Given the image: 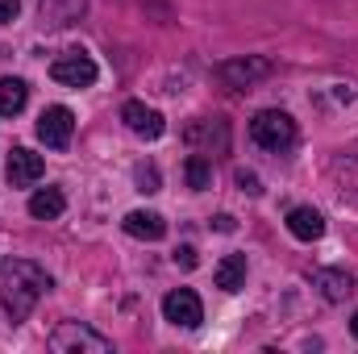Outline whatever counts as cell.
<instances>
[{
	"label": "cell",
	"instance_id": "obj_1",
	"mask_svg": "<svg viewBox=\"0 0 358 354\" xmlns=\"http://www.w3.org/2000/svg\"><path fill=\"white\" fill-rule=\"evenodd\" d=\"M46 292H50V275L38 263L8 259V263L0 267V304H4V313H8L13 325H21Z\"/></svg>",
	"mask_w": 358,
	"mask_h": 354
},
{
	"label": "cell",
	"instance_id": "obj_2",
	"mask_svg": "<svg viewBox=\"0 0 358 354\" xmlns=\"http://www.w3.org/2000/svg\"><path fill=\"white\" fill-rule=\"evenodd\" d=\"M250 138H255V146H263L271 155H283V150L296 146V121L283 108H263L250 121Z\"/></svg>",
	"mask_w": 358,
	"mask_h": 354
},
{
	"label": "cell",
	"instance_id": "obj_3",
	"mask_svg": "<svg viewBox=\"0 0 358 354\" xmlns=\"http://www.w3.org/2000/svg\"><path fill=\"white\" fill-rule=\"evenodd\" d=\"M50 351L55 354H113V342L104 334H96L80 321H63L50 334Z\"/></svg>",
	"mask_w": 358,
	"mask_h": 354
},
{
	"label": "cell",
	"instance_id": "obj_4",
	"mask_svg": "<svg viewBox=\"0 0 358 354\" xmlns=\"http://www.w3.org/2000/svg\"><path fill=\"white\" fill-rule=\"evenodd\" d=\"M50 80L63 88H88V84H96V63L84 50H67L50 63Z\"/></svg>",
	"mask_w": 358,
	"mask_h": 354
},
{
	"label": "cell",
	"instance_id": "obj_5",
	"mask_svg": "<svg viewBox=\"0 0 358 354\" xmlns=\"http://www.w3.org/2000/svg\"><path fill=\"white\" fill-rule=\"evenodd\" d=\"M163 317L179 325V330H196L200 321H204V309H200V296L192 292V288H176V292H167L163 296Z\"/></svg>",
	"mask_w": 358,
	"mask_h": 354
},
{
	"label": "cell",
	"instance_id": "obj_6",
	"mask_svg": "<svg viewBox=\"0 0 358 354\" xmlns=\"http://www.w3.org/2000/svg\"><path fill=\"white\" fill-rule=\"evenodd\" d=\"M217 76H221L225 88H250V84H259V80H267L271 76V59H259V55L229 59V63L217 67Z\"/></svg>",
	"mask_w": 358,
	"mask_h": 354
},
{
	"label": "cell",
	"instance_id": "obj_7",
	"mask_svg": "<svg viewBox=\"0 0 358 354\" xmlns=\"http://www.w3.org/2000/svg\"><path fill=\"white\" fill-rule=\"evenodd\" d=\"M71 129H76V117H71V108H63V104H50V108L38 117V138H42L50 150H67Z\"/></svg>",
	"mask_w": 358,
	"mask_h": 354
},
{
	"label": "cell",
	"instance_id": "obj_8",
	"mask_svg": "<svg viewBox=\"0 0 358 354\" xmlns=\"http://www.w3.org/2000/svg\"><path fill=\"white\" fill-rule=\"evenodd\" d=\"M121 121L129 125V134H138V138H146V142H155V138H163V113H155V108H146L142 100H125V108H121Z\"/></svg>",
	"mask_w": 358,
	"mask_h": 354
},
{
	"label": "cell",
	"instance_id": "obj_9",
	"mask_svg": "<svg viewBox=\"0 0 358 354\" xmlns=\"http://www.w3.org/2000/svg\"><path fill=\"white\" fill-rule=\"evenodd\" d=\"M46 171V163H42V155H34L29 146H17L13 155H8V167H4V176L13 187H29V183H38Z\"/></svg>",
	"mask_w": 358,
	"mask_h": 354
},
{
	"label": "cell",
	"instance_id": "obj_10",
	"mask_svg": "<svg viewBox=\"0 0 358 354\" xmlns=\"http://www.w3.org/2000/svg\"><path fill=\"white\" fill-rule=\"evenodd\" d=\"M84 8H88V0H38V17H42L46 29H67V25H76V21L84 17Z\"/></svg>",
	"mask_w": 358,
	"mask_h": 354
},
{
	"label": "cell",
	"instance_id": "obj_11",
	"mask_svg": "<svg viewBox=\"0 0 358 354\" xmlns=\"http://www.w3.org/2000/svg\"><path fill=\"white\" fill-rule=\"evenodd\" d=\"M313 283H317V292H321L329 304H342V300L355 296V275L342 271V267H325V271H317Z\"/></svg>",
	"mask_w": 358,
	"mask_h": 354
},
{
	"label": "cell",
	"instance_id": "obj_12",
	"mask_svg": "<svg viewBox=\"0 0 358 354\" xmlns=\"http://www.w3.org/2000/svg\"><path fill=\"white\" fill-rule=\"evenodd\" d=\"M183 138H187L192 146H200V142H204V146H208L204 155H213V150L221 155V150L229 146V125H225V121H217V117H213V121H192V125L183 129Z\"/></svg>",
	"mask_w": 358,
	"mask_h": 354
},
{
	"label": "cell",
	"instance_id": "obj_13",
	"mask_svg": "<svg viewBox=\"0 0 358 354\" xmlns=\"http://www.w3.org/2000/svg\"><path fill=\"white\" fill-rule=\"evenodd\" d=\"M125 234L129 238H142V242H159L163 234H167V221L159 217V213H146V208H134V213H125Z\"/></svg>",
	"mask_w": 358,
	"mask_h": 354
},
{
	"label": "cell",
	"instance_id": "obj_14",
	"mask_svg": "<svg viewBox=\"0 0 358 354\" xmlns=\"http://www.w3.org/2000/svg\"><path fill=\"white\" fill-rule=\"evenodd\" d=\"M287 229H292V238H300V242H317V238L325 234V217H321L317 208H292V213H287Z\"/></svg>",
	"mask_w": 358,
	"mask_h": 354
},
{
	"label": "cell",
	"instance_id": "obj_15",
	"mask_svg": "<svg viewBox=\"0 0 358 354\" xmlns=\"http://www.w3.org/2000/svg\"><path fill=\"white\" fill-rule=\"evenodd\" d=\"M63 208H67V196L59 187H38L29 196V217H38V221H55V217H63Z\"/></svg>",
	"mask_w": 358,
	"mask_h": 354
},
{
	"label": "cell",
	"instance_id": "obj_16",
	"mask_svg": "<svg viewBox=\"0 0 358 354\" xmlns=\"http://www.w3.org/2000/svg\"><path fill=\"white\" fill-rule=\"evenodd\" d=\"M217 288L221 292H242L246 288V255H225L217 263Z\"/></svg>",
	"mask_w": 358,
	"mask_h": 354
},
{
	"label": "cell",
	"instance_id": "obj_17",
	"mask_svg": "<svg viewBox=\"0 0 358 354\" xmlns=\"http://www.w3.org/2000/svg\"><path fill=\"white\" fill-rule=\"evenodd\" d=\"M25 100H29V88H25V80H0V117H17L21 108H25Z\"/></svg>",
	"mask_w": 358,
	"mask_h": 354
},
{
	"label": "cell",
	"instance_id": "obj_18",
	"mask_svg": "<svg viewBox=\"0 0 358 354\" xmlns=\"http://www.w3.org/2000/svg\"><path fill=\"white\" fill-rule=\"evenodd\" d=\"M183 176H187V187H192V192L213 187V163H208V155H192V159L183 163Z\"/></svg>",
	"mask_w": 358,
	"mask_h": 354
},
{
	"label": "cell",
	"instance_id": "obj_19",
	"mask_svg": "<svg viewBox=\"0 0 358 354\" xmlns=\"http://www.w3.org/2000/svg\"><path fill=\"white\" fill-rule=\"evenodd\" d=\"M134 179H138V192H146V196H150V192H159V171H155L150 163H142V167L134 171Z\"/></svg>",
	"mask_w": 358,
	"mask_h": 354
},
{
	"label": "cell",
	"instance_id": "obj_20",
	"mask_svg": "<svg viewBox=\"0 0 358 354\" xmlns=\"http://www.w3.org/2000/svg\"><path fill=\"white\" fill-rule=\"evenodd\" d=\"M238 187H242V192H250V196H259V192H263L255 171H238Z\"/></svg>",
	"mask_w": 358,
	"mask_h": 354
},
{
	"label": "cell",
	"instance_id": "obj_21",
	"mask_svg": "<svg viewBox=\"0 0 358 354\" xmlns=\"http://www.w3.org/2000/svg\"><path fill=\"white\" fill-rule=\"evenodd\" d=\"M17 13H21V0H0V25L17 21Z\"/></svg>",
	"mask_w": 358,
	"mask_h": 354
},
{
	"label": "cell",
	"instance_id": "obj_22",
	"mask_svg": "<svg viewBox=\"0 0 358 354\" xmlns=\"http://www.w3.org/2000/svg\"><path fill=\"white\" fill-rule=\"evenodd\" d=\"M196 263H200V259H196V250H192V246H179V250H176V267H183V271H192Z\"/></svg>",
	"mask_w": 358,
	"mask_h": 354
},
{
	"label": "cell",
	"instance_id": "obj_23",
	"mask_svg": "<svg viewBox=\"0 0 358 354\" xmlns=\"http://www.w3.org/2000/svg\"><path fill=\"white\" fill-rule=\"evenodd\" d=\"M213 229H221V234H234L238 225H234V217H229V213H221V217L213 221Z\"/></svg>",
	"mask_w": 358,
	"mask_h": 354
},
{
	"label": "cell",
	"instance_id": "obj_24",
	"mask_svg": "<svg viewBox=\"0 0 358 354\" xmlns=\"http://www.w3.org/2000/svg\"><path fill=\"white\" fill-rule=\"evenodd\" d=\"M350 334H355V338H358V313H355V321H350Z\"/></svg>",
	"mask_w": 358,
	"mask_h": 354
}]
</instances>
